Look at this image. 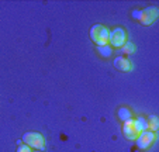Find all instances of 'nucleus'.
Instances as JSON below:
<instances>
[{"label": "nucleus", "mask_w": 159, "mask_h": 152, "mask_svg": "<svg viewBox=\"0 0 159 152\" xmlns=\"http://www.w3.org/2000/svg\"><path fill=\"white\" fill-rule=\"evenodd\" d=\"M123 134L125 135V138H128L129 141H134V140H137V138H138V135L141 134V132H139L138 128H137L135 121L131 118V120H128V121L124 122Z\"/></svg>", "instance_id": "obj_6"}, {"label": "nucleus", "mask_w": 159, "mask_h": 152, "mask_svg": "<svg viewBox=\"0 0 159 152\" xmlns=\"http://www.w3.org/2000/svg\"><path fill=\"white\" fill-rule=\"evenodd\" d=\"M118 118L121 120V121H128V120H131L132 118V114H131V111L128 110L127 107H121V108H118Z\"/></svg>", "instance_id": "obj_8"}, {"label": "nucleus", "mask_w": 159, "mask_h": 152, "mask_svg": "<svg viewBox=\"0 0 159 152\" xmlns=\"http://www.w3.org/2000/svg\"><path fill=\"white\" fill-rule=\"evenodd\" d=\"M125 31L123 28H114L113 31L108 33V42H110L111 47L114 48H121L125 44Z\"/></svg>", "instance_id": "obj_3"}, {"label": "nucleus", "mask_w": 159, "mask_h": 152, "mask_svg": "<svg viewBox=\"0 0 159 152\" xmlns=\"http://www.w3.org/2000/svg\"><path fill=\"white\" fill-rule=\"evenodd\" d=\"M134 121H135V125H137V128H138L139 132L147 131L148 130V121L144 118V117H138V118L134 120Z\"/></svg>", "instance_id": "obj_9"}, {"label": "nucleus", "mask_w": 159, "mask_h": 152, "mask_svg": "<svg viewBox=\"0 0 159 152\" xmlns=\"http://www.w3.org/2000/svg\"><path fill=\"white\" fill-rule=\"evenodd\" d=\"M159 12L156 7L151 6L148 7V9H144L141 10V16H139V21H141L144 25H149V24H152L153 21L156 20V17H158Z\"/></svg>", "instance_id": "obj_5"}, {"label": "nucleus", "mask_w": 159, "mask_h": 152, "mask_svg": "<svg viewBox=\"0 0 159 152\" xmlns=\"http://www.w3.org/2000/svg\"><path fill=\"white\" fill-rule=\"evenodd\" d=\"M17 152H33L31 151V148L28 145H25V144H23V145H20L17 148Z\"/></svg>", "instance_id": "obj_13"}, {"label": "nucleus", "mask_w": 159, "mask_h": 152, "mask_svg": "<svg viewBox=\"0 0 159 152\" xmlns=\"http://www.w3.org/2000/svg\"><path fill=\"white\" fill-rule=\"evenodd\" d=\"M155 141V132L152 131H142L137 138V145L139 149H148Z\"/></svg>", "instance_id": "obj_4"}, {"label": "nucleus", "mask_w": 159, "mask_h": 152, "mask_svg": "<svg viewBox=\"0 0 159 152\" xmlns=\"http://www.w3.org/2000/svg\"><path fill=\"white\" fill-rule=\"evenodd\" d=\"M114 66L118 69V71H123V72L131 71V62H129L125 57H117L116 58L114 59Z\"/></svg>", "instance_id": "obj_7"}, {"label": "nucleus", "mask_w": 159, "mask_h": 152, "mask_svg": "<svg viewBox=\"0 0 159 152\" xmlns=\"http://www.w3.org/2000/svg\"><path fill=\"white\" fill-rule=\"evenodd\" d=\"M97 51L99 54L102 55L103 58H110L113 55V49H111L110 45H103V47H97Z\"/></svg>", "instance_id": "obj_10"}, {"label": "nucleus", "mask_w": 159, "mask_h": 152, "mask_svg": "<svg viewBox=\"0 0 159 152\" xmlns=\"http://www.w3.org/2000/svg\"><path fill=\"white\" fill-rule=\"evenodd\" d=\"M108 33L110 31L102 25V24H96L90 28V38L97 47H103V45H107L108 42Z\"/></svg>", "instance_id": "obj_1"}, {"label": "nucleus", "mask_w": 159, "mask_h": 152, "mask_svg": "<svg viewBox=\"0 0 159 152\" xmlns=\"http://www.w3.org/2000/svg\"><path fill=\"white\" fill-rule=\"evenodd\" d=\"M121 48H123V52H125V54H132L135 51V45L132 44L131 41H125V44H124Z\"/></svg>", "instance_id": "obj_12"}, {"label": "nucleus", "mask_w": 159, "mask_h": 152, "mask_svg": "<svg viewBox=\"0 0 159 152\" xmlns=\"http://www.w3.org/2000/svg\"><path fill=\"white\" fill-rule=\"evenodd\" d=\"M158 118H156L155 116H151L149 118H148V130H151L152 132H155L156 130H158Z\"/></svg>", "instance_id": "obj_11"}, {"label": "nucleus", "mask_w": 159, "mask_h": 152, "mask_svg": "<svg viewBox=\"0 0 159 152\" xmlns=\"http://www.w3.org/2000/svg\"><path fill=\"white\" fill-rule=\"evenodd\" d=\"M23 141H24L25 145H28L30 148L34 149H39L42 151L44 149V137H42L39 132H25L23 135Z\"/></svg>", "instance_id": "obj_2"}]
</instances>
